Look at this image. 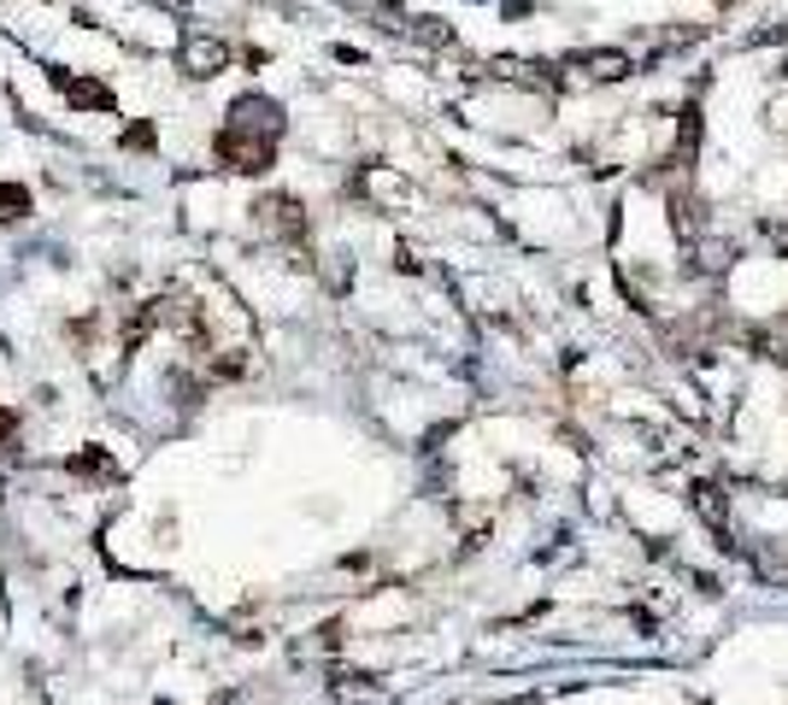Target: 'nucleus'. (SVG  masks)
<instances>
[{"mask_svg": "<svg viewBox=\"0 0 788 705\" xmlns=\"http://www.w3.org/2000/svg\"><path fill=\"white\" fill-rule=\"evenodd\" d=\"M272 153H277V136L254 130V123H224L218 130V159L230 165V171H272Z\"/></svg>", "mask_w": 788, "mask_h": 705, "instance_id": "nucleus-1", "label": "nucleus"}, {"mask_svg": "<svg viewBox=\"0 0 788 705\" xmlns=\"http://www.w3.org/2000/svg\"><path fill=\"white\" fill-rule=\"evenodd\" d=\"M224 59H230V48L213 41V36H189V41H183V71H189V77H218Z\"/></svg>", "mask_w": 788, "mask_h": 705, "instance_id": "nucleus-2", "label": "nucleus"}, {"mask_svg": "<svg viewBox=\"0 0 788 705\" xmlns=\"http://www.w3.org/2000/svg\"><path fill=\"white\" fill-rule=\"evenodd\" d=\"M230 118L254 123V130H265V136H283V107H277V100H265V95H242L230 107Z\"/></svg>", "mask_w": 788, "mask_h": 705, "instance_id": "nucleus-3", "label": "nucleus"}, {"mask_svg": "<svg viewBox=\"0 0 788 705\" xmlns=\"http://www.w3.org/2000/svg\"><path fill=\"white\" fill-rule=\"evenodd\" d=\"M689 494H695V512L707 517V524H712L718 535L730 529V500H723V488H718V483H695Z\"/></svg>", "mask_w": 788, "mask_h": 705, "instance_id": "nucleus-4", "label": "nucleus"}, {"mask_svg": "<svg viewBox=\"0 0 788 705\" xmlns=\"http://www.w3.org/2000/svg\"><path fill=\"white\" fill-rule=\"evenodd\" d=\"M577 71H583V77H594V82H618V77H624L630 71V53H577Z\"/></svg>", "mask_w": 788, "mask_h": 705, "instance_id": "nucleus-5", "label": "nucleus"}, {"mask_svg": "<svg viewBox=\"0 0 788 705\" xmlns=\"http://www.w3.org/2000/svg\"><path fill=\"white\" fill-rule=\"evenodd\" d=\"M730 265H736V247H730V241H700V247H695V271H700V277H723Z\"/></svg>", "mask_w": 788, "mask_h": 705, "instance_id": "nucleus-6", "label": "nucleus"}, {"mask_svg": "<svg viewBox=\"0 0 788 705\" xmlns=\"http://www.w3.org/2000/svg\"><path fill=\"white\" fill-rule=\"evenodd\" d=\"M59 89H66L71 107H112V95L100 89V82H89V77H59Z\"/></svg>", "mask_w": 788, "mask_h": 705, "instance_id": "nucleus-7", "label": "nucleus"}, {"mask_svg": "<svg viewBox=\"0 0 788 705\" xmlns=\"http://www.w3.org/2000/svg\"><path fill=\"white\" fill-rule=\"evenodd\" d=\"M30 212V195L18 182H0V218H24Z\"/></svg>", "mask_w": 788, "mask_h": 705, "instance_id": "nucleus-8", "label": "nucleus"}, {"mask_svg": "<svg viewBox=\"0 0 788 705\" xmlns=\"http://www.w3.org/2000/svg\"><path fill=\"white\" fill-rule=\"evenodd\" d=\"M12 429H18V418H12V411H7V406H0V441H7V435H12Z\"/></svg>", "mask_w": 788, "mask_h": 705, "instance_id": "nucleus-9", "label": "nucleus"}]
</instances>
